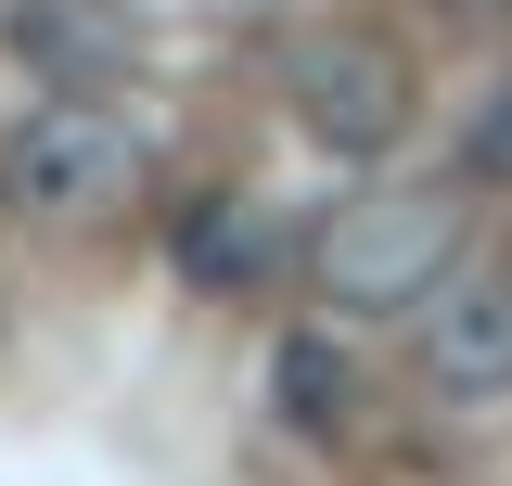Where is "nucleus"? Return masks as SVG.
Masks as SVG:
<instances>
[{"mask_svg": "<svg viewBox=\"0 0 512 486\" xmlns=\"http://www.w3.org/2000/svg\"><path fill=\"white\" fill-rule=\"evenodd\" d=\"M141 180H154L141 116L90 103V90H52L39 116L0 141V205H13V218H39V231H90V218H116Z\"/></svg>", "mask_w": 512, "mask_h": 486, "instance_id": "f257e3e1", "label": "nucleus"}, {"mask_svg": "<svg viewBox=\"0 0 512 486\" xmlns=\"http://www.w3.org/2000/svg\"><path fill=\"white\" fill-rule=\"evenodd\" d=\"M320 307H436L461 282V192H359L320 231Z\"/></svg>", "mask_w": 512, "mask_h": 486, "instance_id": "f03ea898", "label": "nucleus"}, {"mask_svg": "<svg viewBox=\"0 0 512 486\" xmlns=\"http://www.w3.org/2000/svg\"><path fill=\"white\" fill-rule=\"evenodd\" d=\"M282 103H295V128H308L320 154H346V167H372V154H397L410 141V52L397 39H372V26H308L295 52H282Z\"/></svg>", "mask_w": 512, "mask_h": 486, "instance_id": "7ed1b4c3", "label": "nucleus"}, {"mask_svg": "<svg viewBox=\"0 0 512 486\" xmlns=\"http://www.w3.org/2000/svg\"><path fill=\"white\" fill-rule=\"evenodd\" d=\"M423 384L448 410H500L512 397V282H448L423 307Z\"/></svg>", "mask_w": 512, "mask_h": 486, "instance_id": "20e7f679", "label": "nucleus"}, {"mask_svg": "<svg viewBox=\"0 0 512 486\" xmlns=\"http://www.w3.org/2000/svg\"><path fill=\"white\" fill-rule=\"evenodd\" d=\"M13 52L39 64L52 90H90L103 103L128 64H141V26H128V0H26L13 13Z\"/></svg>", "mask_w": 512, "mask_h": 486, "instance_id": "39448f33", "label": "nucleus"}, {"mask_svg": "<svg viewBox=\"0 0 512 486\" xmlns=\"http://www.w3.org/2000/svg\"><path fill=\"white\" fill-rule=\"evenodd\" d=\"M269 269H282V231H269L256 192H205V205L180 218V282L192 295H256Z\"/></svg>", "mask_w": 512, "mask_h": 486, "instance_id": "423d86ee", "label": "nucleus"}, {"mask_svg": "<svg viewBox=\"0 0 512 486\" xmlns=\"http://www.w3.org/2000/svg\"><path fill=\"white\" fill-rule=\"evenodd\" d=\"M269 397H282V423H295V435H346V423H359V359H346L333 333H282Z\"/></svg>", "mask_w": 512, "mask_h": 486, "instance_id": "0eeeda50", "label": "nucleus"}, {"mask_svg": "<svg viewBox=\"0 0 512 486\" xmlns=\"http://www.w3.org/2000/svg\"><path fill=\"white\" fill-rule=\"evenodd\" d=\"M474 167L512 180V77H500V103H487V128H474Z\"/></svg>", "mask_w": 512, "mask_h": 486, "instance_id": "6e6552de", "label": "nucleus"}]
</instances>
